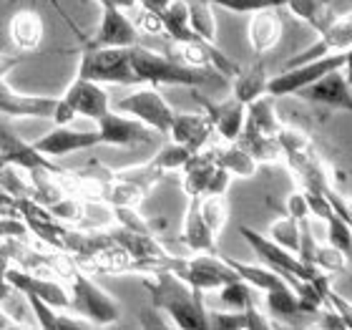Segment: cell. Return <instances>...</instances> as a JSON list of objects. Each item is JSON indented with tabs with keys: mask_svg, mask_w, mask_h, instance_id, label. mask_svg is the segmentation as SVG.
Returning a JSON list of instances; mask_svg holds the SVG:
<instances>
[{
	"mask_svg": "<svg viewBox=\"0 0 352 330\" xmlns=\"http://www.w3.org/2000/svg\"><path fill=\"white\" fill-rule=\"evenodd\" d=\"M144 287L151 295L156 310H164L171 318V325L184 330H206V308L201 302V293L184 282L171 270H156L151 278H144Z\"/></svg>",
	"mask_w": 352,
	"mask_h": 330,
	"instance_id": "6da1fadb",
	"label": "cell"
},
{
	"mask_svg": "<svg viewBox=\"0 0 352 330\" xmlns=\"http://www.w3.org/2000/svg\"><path fill=\"white\" fill-rule=\"evenodd\" d=\"M129 59H131L133 74L139 76V81H146L151 86H204L212 81V76L204 74V68H191L184 66L182 61L162 56L144 48V45L133 43L129 48Z\"/></svg>",
	"mask_w": 352,
	"mask_h": 330,
	"instance_id": "7a4b0ae2",
	"label": "cell"
},
{
	"mask_svg": "<svg viewBox=\"0 0 352 330\" xmlns=\"http://www.w3.org/2000/svg\"><path fill=\"white\" fill-rule=\"evenodd\" d=\"M68 280H71V293H68L71 300H68V308L74 310L76 316L86 318V320H91L94 325L118 323L121 305H118L103 287L96 285L86 272L74 267V270L68 272Z\"/></svg>",
	"mask_w": 352,
	"mask_h": 330,
	"instance_id": "3957f363",
	"label": "cell"
},
{
	"mask_svg": "<svg viewBox=\"0 0 352 330\" xmlns=\"http://www.w3.org/2000/svg\"><path fill=\"white\" fill-rule=\"evenodd\" d=\"M81 79L96 83H139V76L133 74L129 48H86L81 53L78 74Z\"/></svg>",
	"mask_w": 352,
	"mask_h": 330,
	"instance_id": "277c9868",
	"label": "cell"
},
{
	"mask_svg": "<svg viewBox=\"0 0 352 330\" xmlns=\"http://www.w3.org/2000/svg\"><path fill=\"white\" fill-rule=\"evenodd\" d=\"M239 232H242V237L247 240V245H250V247L259 255V260H262L267 267H272L277 275H282V278L292 285V290H297L302 282L312 280L317 272H320L317 267H307V265H302L300 260H297V255H292L289 249L279 247L274 240H270L267 235H259V232H254V229L247 227V225H242Z\"/></svg>",
	"mask_w": 352,
	"mask_h": 330,
	"instance_id": "5b68a950",
	"label": "cell"
},
{
	"mask_svg": "<svg viewBox=\"0 0 352 330\" xmlns=\"http://www.w3.org/2000/svg\"><path fill=\"white\" fill-rule=\"evenodd\" d=\"M350 63V51H340L322 56L317 61H307L300 66L285 68L282 74H277L274 79H267V96L277 99V96H292L297 91H302L305 86L315 83L317 79H322L324 74H330L335 68L347 66Z\"/></svg>",
	"mask_w": 352,
	"mask_h": 330,
	"instance_id": "8992f818",
	"label": "cell"
},
{
	"mask_svg": "<svg viewBox=\"0 0 352 330\" xmlns=\"http://www.w3.org/2000/svg\"><path fill=\"white\" fill-rule=\"evenodd\" d=\"M116 106H118V111H124V114H129V116H133V118H139L141 124H146L151 132L169 134L174 109H171L169 101L164 99L162 91L156 86L136 88L133 94L124 96Z\"/></svg>",
	"mask_w": 352,
	"mask_h": 330,
	"instance_id": "52a82bcc",
	"label": "cell"
},
{
	"mask_svg": "<svg viewBox=\"0 0 352 330\" xmlns=\"http://www.w3.org/2000/svg\"><path fill=\"white\" fill-rule=\"evenodd\" d=\"M176 275L184 280V282H189L194 290L199 293H204V290H217V287L227 285L232 280H236V275L229 262L224 257H217V255H197L191 257V260H184L179 262V270Z\"/></svg>",
	"mask_w": 352,
	"mask_h": 330,
	"instance_id": "ba28073f",
	"label": "cell"
},
{
	"mask_svg": "<svg viewBox=\"0 0 352 330\" xmlns=\"http://www.w3.org/2000/svg\"><path fill=\"white\" fill-rule=\"evenodd\" d=\"M98 3H101V25L88 41V48H131L139 41L136 23L111 0H98Z\"/></svg>",
	"mask_w": 352,
	"mask_h": 330,
	"instance_id": "9c48e42d",
	"label": "cell"
},
{
	"mask_svg": "<svg viewBox=\"0 0 352 330\" xmlns=\"http://www.w3.org/2000/svg\"><path fill=\"white\" fill-rule=\"evenodd\" d=\"M347 66H340L335 71H330V74H324L315 83H309L302 91H297V96H302V99H307L312 103H322L327 109L352 111V91H350Z\"/></svg>",
	"mask_w": 352,
	"mask_h": 330,
	"instance_id": "30bf717a",
	"label": "cell"
},
{
	"mask_svg": "<svg viewBox=\"0 0 352 330\" xmlns=\"http://www.w3.org/2000/svg\"><path fill=\"white\" fill-rule=\"evenodd\" d=\"M0 152L6 154L8 162L25 169V172L48 169V172H56V174H66V169H60L58 164H56V159H48V156L41 154L30 141L21 139V134L13 132V126L6 124L3 118H0Z\"/></svg>",
	"mask_w": 352,
	"mask_h": 330,
	"instance_id": "8fae6325",
	"label": "cell"
},
{
	"mask_svg": "<svg viewBox=\"0 0 352 330\" xmlns=\"http://www.w3.org/2000/svg\"><path fill=\"white\" fill-rule=\"evenodd\" d=\"M350 45H352V18L350 13H342L320 33V41H315L309 48L300 51L297 56H292L285 63V68L300 66V63H307V61H317L322 59V56H330V53L350 51Z\"/></svg>",
	"mask_w": 352,
	"mask_h": 330,
	"instance_id": "7c38bea8",
	"label": "cell"
},
{
	"mask_svg": "<svg viewBox=\"0 0 352 330\" xmlns=\"http://www.w3.org/2000/svg\"><path fill=\"white\" fill-rule=\"evenodd\" d=\"M96 132L101 136V144H113V147H131V144H148L154 141V132L139 118L121 116L113 111H106L101 118H96Z\"/></svg>",
	"mask_w": 352,
	"mask_h": 330,
	"instance_id": "4fadbf2b",
	"label": "cell"
},
{
	"mask_svg": "<svg viewBox=\"0 0 352 330\" xmlns=\"http://www.w3.org/2000/svg\"><path fill=\"white\" fill-rule=\"evenodd\" d=\"M6 282L10 285V290H18L23 295H38L41 300H45L53 308H68V300H71L68 290L60 282L41 278V275L25 270V267L10 265L6 270Z\"/></svg>",
	"mask_w": 352,
	"mask_h": 330,
	"instance_id": "5bb4252c",
	"label": "cell"
},
{
	"mask_svg": "<svg viewBox=\"0 0 352 330\" xmlns=\"http://www.w3.org/2000/svg\"><path fill=\"white\" fill-rule=\"evenodd\" d=\"M30 144L41 154L48 156V159H58V156L74 154V152H86V149L98 147L101 136H98V132H78V129H71L66 124V126H56L45 136L30 141Z\"/></svg>",
	"mask_w": 352,
	"mask_h": 330,
	"instance_id": "9a60e30c",
	"label": "cell"
},
{
	"mask_svg": "<svg viewBox=\"0 0 352 330\" xmlns=\"http://www.w3.org/2000/svg\"><path fill=\"white\" fill-rule=\"evenodd\" d=\"M56 111V99L51 96H25L8 86L0 79V116L8 118H51Z\"/></svg>",
	"mask_w": 352,
	"mask_h": 330,
	"instance_id": "2e32d148",
	"label": "cell"
},
{
	"mask_svg": "<svg viewBox=\"0 0 352 330\" xmlns=\"http://www.w3.org/2000/svg\"><path fill=\"white\" fill-rule=\"evenodd\" d=\"M194 99H197L201 106H204V114L206 118L212 121V129L217 134H219L224 141H236L239 139V134H242V126H244V106L239 99H227V101L221 103H214L209 101V99H204V96H199L197 91H194Z\"/></svg>",
	"mask_w": 352,
	"mask_h": 330,
	"instance_id": "e0dca14e",
	"label": "cell"
},
{
	"mask_svg": "<svg viewBox=\"0 0 352 330\" xmlns=\"http://www.w3.org/2000/svg\"><path fill=\"white\" fill-rule=\"evenodd\" d=\"M63 99L71 103V109L76 111V116H86V118H94V121L101 118L103 114L111 109L109 94L103 91L101 83L88 81V79H81V76H76L74 83L66 88Z\"/></svg>",
	"mask_w": 352,
	"mask_h": 330,
	"instance_id": "ac0fdd59",
	"label": "cell"
},
{
	"mask_svg": "<svg viewBox=\"0 0 352 330\" xmlns=\"http://www.w3.org/2000/svg\"><path fill=\"white\" fill-rule=\"evenodd\" d=\"M212 121L206 118L204 111L199 114H184V111H174V118H171L169 126V136L176 144H184L191 154L204 149V144L212 136Z\"/></svg>",
	"mask_w": 352,
	"mask_h": 330,
	"instance_id": "d6986e66",
	"label": "cell"
},
{
	"mask_svg": "<svg viewBox=\"0 0 352 330\" xmlns=\"http://www.w3.org/2000/svg\"><path fill=\"white\" fill-rule=\"evenodd\" d=\"M8 33H10V41L18 51H36L38 45L43 43V18L38 10H18L8 21Z\"/></svg>",
	"mask_w": 352,
	"mask_h": 330,
	"instance_id": "ffe728a7",
	"label": "cell"
},
{
	"mask_svg": "<svg viewBox=\"0 0 352 330\" xmlns=\"http://www.w3.org/2000/svg\"><path fill=\"white\" fill-rule=\"evenodd\" d=\"M282 18H279L277 10H259V13H252L250 21V45L254 53H267L272 51L274 45L279 43L282 38Z\"/></svg>",
	"mask_w": 352,
	"mask_h": 330,
	"instance_id": "44dd1931",
	"label": "cell"
},
{
	"mask_svg": "<svg viewBox=\"0 0 352 330\" xmlns=\"http://www.w3.org/2000/svg\"><path fill=\"white\" fill-rule=\"evenodd\" d=\"M282 129L277 118V111L272 106V99L267 94L254 99V101L247 103L244 109V126L242 134H270V136H277V132Z\"/></svg>",
	"mask_w": 352,
	"mask_h": 330,
	"instance_id": "7402d4cb",
	"label": "cell"
},
{
	"mask_svg": "<svg viewBox=\"0 0 352 330\" xmlns=\"http://www.w3.org/2000/svg\"><path fill=\"white\" fill-rule=\"evenodd\" d=\"M184 245L194 252H214V243L217 237L209 232V227L201 220L199 212V197H189V207H186V217H184V229H182Z\"/></svg>",
	"mask_w": 352,
	"mask_h": 330,
	"instance_id": "603a6c76",
	"label": "cell"
},
{
	"mask_svg": "<svg viewBox=\"0 0 352 330\" xmlns=\"http://www.w3.org/2000/svg\"><path fill=\"white\" fill-rule=\"evenodd\" d=\"M109 237L121 249H126L131 260H144V257L166 255V249L156 243V237L151 235V232H133V229L118 227V229H113V232H109Z\"/></svg>",
	"mask_w": 352,
	"mask_h": 330,
	"instance_id": "cb8c5ba5",
	"label": "cell"
},
{
	"mask_svg": "<svg viewBox=\"0 0 352 330\" xmlns=\"http://www.w3.org/2000/svg\"><path fill=\"white\" fill-rule=\"evenodd\" d=\"M212 152L214 164L224 167L232 176H252L257 172V162L252 159V154L244 147H239L236 141H227V147H214Z\"/></svg>",
	"mask_w": 352,
	"mask_h": 330,
	"instance_id": "d4e9b609",
	"label": "cell"
},
{
	"mask_svg": "<svg viewBox=\"0 0 352 330\" xmlns=\"http://www.w3.org/2000/svg\"><path fill=\"white\" fill-rule=\"evenodd\" d=\"M285 8H289V13L294 18L309 23L317 33H322L338 18L335 8H332V0H287Z\"/></svg>",
	"mask_w": 352,
	"mask_h": 330,
	"instance_id": "484cf974",
	"label": "cell"
},
{
	"mask_svg": "<svg viewBox=\"0 0 352 330\" xmlns=\"http://www.w3.org/2000/svg\"><path fill=\"white\" fill-rule=\"evenodd\" d=\"M184 192L189 194V197H201L204 194V187H206V179L212 174L214 169V159H212V152H194L189 156V162L184 164Z\"/></svg>",
	"mask_w": 352,
	"mask_h": 330,
	"instance_id": "4316f807",
	"label": "cell"
},
{
	"mask_svg": "<svg viewBox=\"0 0 352 330\" xmlns=\"http://www.w3.org/2000/svg\"><path fill=\"white\" fill-rule=\"evenodd\" d=\"M264 94H267V68H264V63H254L247 71H239L234 76V94L232 96L239 99L244 106Z\"/></svg>",
	"mask_w": 352,
	"mask_h": 330,
	"instance_id": "83f0119b",
	"label": "cell"
},
{
	"mask_svg": "<svg viewBox=\"0 0 352 330\" xmlns=\"http://www.w3.org/2000/svg\"><path fill=\"white\" fill-rule=\"evenodd\" d=\"M186 10H189V28L194 36L206 41V43H217V18L212 13V0H184Z\"/></svg>",
	"mask_w": 352,
	"mask_h": 330,
	"instance_id": "f1b7e54d",
	"label": "cell"
},
{
	"mask_svg": "<svg viewBox=\"0 0 352 330\" xmlns=\"http://www.w3.org/2000/svg\"><path fill=\"white\" fill-rule=\"evenodd\" d=\"M144 197H146L144 187L129 182V179H118V176H111L103 189V202L111 207H136L139 209Z\"/></svg>",
	"mask_w": 352,
	"mask_h": 330,
	"instance_id": "f546056e",
	"label": "cell"
},
{
	"mask_svg": "<svg viewBox=\"0 0 352 330\" xmlns=\"http://www.w3.org/2000/svg\"><path fill=\"white\" fill-rule=\"evenodd\" d=\"M162 23H164V36H169L171 41H189L197 38L194 30L189 28V10L184 0H171L169 6L162 10Z\"/></svg>",
	"mask_w": 352,
	"mask_h": 330,
	"instance_id": "4dcf8cb0",
	"label": "cell"
},
{
	"mask_svg": "<svg viewBox=\"0 0 352 330\" xmlns=\"http://www.w3.org/2000/svg\"><path fill=\"white\" fill-rule=\"evenodd\" d=\"M199 212H201V220L209 227L214 237H219V232L224 229L229 220V202L224 194H201L199 197Z\"/></svg>",
	"mask_w": 352,
	"mask_h": 330,
	"instance_id": "1f68e13d",
	"label": "cell"
},
{
	"mask_svg": "<svg viewBox=\"0 0 352 330\" xmlns=\"http://www.w3.org/2000/svg\"><path fill=\"white\" fill-rule=\"evenodd\" d=\"M229 262V267L239 275L242 280H247L252 287H257L259 293H264V290H270V287L279 285L282 282V275H277V272L272 270V267H257V265H250V262H239V260H232V257H224Z\"/></svg>",
	"mask_w": 352,
	"mask_h": 330,
	"instance_id": "d6a6232c",
	"label": "cell"
},
{
	"mask_svg": "<svg viewBox=\"0 0 352 330\" xmlns=\"http://www.w3.org/2000/svg\"><path fill=\"white\" fill-rule=\"evenodd\" d=\"M264 298H267V308H270V316L277 318H289L300 313V305H297V293L292 290V285L282 280L279 285L264 290Z\"/></svg>",
	"mask_w": 352,
	"mask_h": 330,
	"instance_id": "836d02e7",
	"label": "cell"
},
{
	"mask_svg": "<svg viewBox=\"0 0 352 330\" xmlns=\"http://www.w3.org/2000/svg\"><path fill=\"white\" fill-rule=\"evenodd\" d=\"M209 43L201 38H189V41H174L171 43V59L182 61L184 66L191 68H206L209 66V53H206Z\"/></svg>",
	"mask_w": 352,
	"mask_h": 330,
	"instance_id": "e575fe53",
	"label": "cell"
},
{
	"mask_svg": "<svg viewBox=\"0 0 352 330\" xmlns=\"http://www.w3.org/2000/svg\"><path fill=\"white\" fill-rule=\"evenodd\" d=\"M0 189L10 194L13 199L21 197H33V184L25 169L15 167V164H6L0 169Z\"/></svg>",
	"mask_w": 352,
	"mask_h": 330,
	"instance_id": "d590c367",
	"label": "cell"
},
{
	"mask_svg": "<svg viewBox=\"0 0 352 330\" xmlns=\"http://www.w3.org/2000/svg\"><path fill=\"white\" fill-rule=\"evenodd\" d=\"M113 222V212H111V205L101 202V199H88L81 207V217H78V227L88 229V232H96V229H106Z\"/></svg>",
	"mask_w": 352,
	"mask_h": 330,
	"instance_id": "8d00e7d4",
	"label": "cell"
},
{
	"mask_svg": "<svg viewBox=\"0 0 352 330\" xmlns=\"http://www.w3.org/2000/svg\"><path fill=\"white\" fill-rule=\"evenodd\" d=\"M219 290V298L224 305H229V308L234 310H244L247 305H252V302H257V287H252L247 280L236 278L232 280V282H227V285L217 287Z\"/></svg>",
	"mask_w": 352,
	"mask_h": 330,
	"instance_id": "74e56055",
	"label": "cell"
},
{
	"mask_svg": "<svg viewBox=\"0 0 352 330\" xmlns=\"http://www.w3.org/2000/svg\"><path fill=\"white\" fill-rule=\"evenodd\" d=\"M270 240L279 245V247L289 249L292 255H297V247H300V222L287 214L285 220L272 222L270 227Z\"/></svg>",
	"mask_w": 352,
	"mask_h": 330,
	"instance_id": "f35d334b",
	"label": "cell"
},
{
	"mask_svg": "<svg viewBox=\"0 0 352 330\" xmlns=\"http://www.w3.org/2000/svg\"><path fill=\"white\" fill-rule=\"evenodd\" d=\"M113 176H118V179H129V182L139 184V187H144V189L148 192L159 179H162L164 172L156 167L154 162H146V164H139V167L118 169V172H113Z\"/></svg>",
	"mask_w": 352,
	"mask_h": 330,
	"instance_id": "ab89813d",
	"label": "cell"
},
{
	"mask_svg": "<svg viewBox=\"0 0 352 330\" xmlns=\"http://www.w3.org/2000/svg\"><path fill=\"white\" fill-rule=\"evenodd\" d=\"M277 141L282 147V154L287 156H297V154H309L312 152V141L305 132L300 129H289V126H282L277 132Z\"/></svg>",
	"mask_w": 352,
	"mask_h": 330,
	"instance_id": "60d3db41",
	"label": "cell"
},
{
	"mask_svg": "<svg viewBox=\"0 0 352 330\" xmlns=\"http://www.w3.org/2000/svg\"><path fill=\"white\" fill-rule=\"evenodd\" d=\"M324 225H327V240H330L332 247H338L342 255H350V247H352L350 222H345L342 217L330 212L324 217Z\"/></svg>",
	"mask_w": 352,
	"mask_h": 330,
	"instance_id": "b9f144b4",
	"label": "cell"
},
{
	"mask_svg": "<svg viewBox=\"0 0 352 330\" xmlns=\"http://www.w3.org/2000/svg\"><path fill=\"white\" fill-rule=\"evenodd\" d=\"M212 6H219L229 13H259V10H279L287 6V0H212Z\"/></svg>",
	"mask_w": 352,
	"mask_h": 330,
	"instance_id": "7bdbcfd3",
	"label": "cell"
},
{
	"mask_svg": "<svg viewBox=\"0 0 352 330\" xmlns=\"http://www.w3.org/2000/svg\"><path fill=\"white\" fill-rule=\"evenodd\" d=\"M189 156H191V152L184 144H176V141H171V144H166V147L159 152V154L151 159V162L156 164V167L162 169L164 174L166 172H174V169H182L184 164L189 162Z\"/></svg>",
	"mask_w": 352,
	"mask_h": 330,
	"instance_id": "ee69618b",
	"label": "cell"
},
{
	"mask_svg": "<svg viewBox=\"0 0 352 330\" xmlns=\"http://www.w3.org/2000/svg\"><path fill=\"white\" fill-rule=\"evenodd\" d=\"M347 265V255H342L338 247H332V245H327V247H317L315 252V267L322 272H340L345 270Z\"/></svg>",
	"mask_w": 352,
	"mask_h": 330,
	"instance_id": "f6af8a7d",
	"label": "cell"
},
{
	"mask_svg": "<svg viewBox=\"0 0 352 330\" xmlns=\"http://www.w3.org/2000/svg\"><path fill=\"white\" fill-rule=\"evenodd\" d=\"M209 328L219 330H247V318L244 310H234V313H206Z\"/></svg>",
	"mask_w": 352,
	"mask_h": 330,
	"instance_id": "bcb514c9",
	"label": "cell"
},
{
	"mask_svg": "<svg viewBox=\"0 0 352 330\" xmlns=\"http://www.w3.org/2000/svg\"><path fill=\"white\" fill-rule=\"evenodd\" d=\"M81 207L83 202H78L76 197H60L58 202H53V205H48V212L56 217V220H66V222H78V217H81Z\"/></svg>",
	"mask_w": 352,
	"mask_h": 330,
	"instance_id": "7dc6e473",
	"label": "cell"
},
{
	"mask_svg": "<svg viewBox=\"0 0 352 330\" xmlns=\"http://www.w3.org/2000/svg\"><path fill=\"white\" fill-rule=\"evenodd\" d=\"M25 300L30 302V308H33V313H36V320L38 325L43 330H56V308L53 305H48L45 300H41L38 295H25Z\"/></svg>",
	"mask_w": 352,
	"mask_h": 330,
	"instance_id": "c3c4849f",
	"label": "cell"
},
{
	"mask_svg": "<svg viewBox=\"0 0 352 330\" xmlns=\"http://www.w3.org/2000/svg\"><path fill=\"white\" fill-rule=\"evenodd\" d=\"M30 235L28 225L23 220H15V214H3L0 217V237L3 240H25Z\"/></svg>",
	"mask_w": 352,
	"mask_h": 330,
	"instance_id": "681fc988",
	"label": "cell"
},
{
	"mask_svg": "<svg viewBox=\"0 0 352 330\" xmlns=\"http://www.w3.org/2000/svg\"><path fill=\"white\" fill-rule=\"evenodd\" d=\"M317 316V320H315V328H320V330H347L350 328V320H345V318L340 316L338 310H317L315 313Z\"/></svg>",
	"mask_w": 352,
	"mask_h": 330,
	"instance_id": "f907efd6",
	"label": "cell"
},
{
	"mask_svg": "<svg viewBox=\"0 0 352 330\" xmlns=\"http://www.w3.org/2000/svg\"><path fill=\"white\" fill-rule=\"evenodd\" d=\"M229 182H232V174H229L224 167L214 164L212 174H209V179H206L204 194H224V192L229 189Z\"/></svg>",
	"mask_w": 352,
	"mask_h": 330,
	"instance_id": "816d5d0a",
	"label": "cell"
},
{
	"mask_svg": "<svg viewBox=\"0 0 352 330\" xmlns=\"http://www.w3.org/2000/svg\"><path fill=\"white\" fill-rule=\"evenodd\" d=\"M136 28L144 30V33H159L164 36V23H162V13H156V10H148V8H141V15L139 21H136Z\"/></svg>",
	"mask_w": 352,
	"mask_h": 330,
	"instance_id": "f5cc1de1",
	"label": "cell"
},
{
	"mask_svg": "<svg viewBox=\"0 0 352 330\" xmlns=\"http://www.w3.org/2000/svg\"><path fill=\"white\" fill-rule=\"evenodd\" d=\"M244 318H247V330H270V328H277L274 320L264 316L262 310L257 308V302H252L244 308Z\"/></svg>",
	"mask_w": 352,
	"mask_h": 330,
	"instance_id": "db71d44e",
	"label": "cell"
},
{
	"mask_svg": "<svg viewBox=\"0 0 352 330\" xmlns=\"http://www.w3.org/2000/svg\"><path fill=\"white\" fill-rule=\"evenodd\" d=\"M13 249H10V245H8V240L3 245H0V305H3V300H6L8 290H10V285L6 282V270L13 265Z\"/></svg>",
	"mask_w": 352,
	"mask_h": 330,
	"instance_id": "11a10c76",
	"label": "cell"
},
{
	"mask_svg": "<svg viewBox=\"0 0 352 330\" xmlns=\"http://www.w3.org/2000/svg\"><path fill=\"white\" fill-rule=\"evenodd\" d=\"M287 214L294 217L297 222L309 217V207H307V199H305V192H292V194L287 197Z\"/></svg>",
	"mask_w": 352,
	"mask_h": 330,
	"instance_id": "9f6ffc18",
	"label": "cell"
},
{
	"mask_svg": "<svg viewBox=\"0 0 352 330\" xmlns=\"http://www.w3.org/2000/svg\"><path fill=\"white\" fill-rule=\"evenodd\" d=\"M83 328H96L91 320L81 316H66V313H58L56 316V330H83Z\"/></svg>",
	"mask_w": 352,
	"mask_h": 330,
	"instance_id": "6f0895ef",
	"label": "cell"
},
{
	"mask_svg": "<svg viewBox=\"0 0 352 330\" xmlns=\"http://www.w3.org/2000/svg\"><path fill=\"white\" fill-rule=\"evenodd\" d=\"M76 118V111L71 109V103L60 96V99H56V111H53V121H56V126H66L71 124Z\"/></svg>",
	"mask_w": 352,
	"mask_h": 330,
	"instance_id": "680465c9",
	"label": "cell"
},
{
	"mask_svg": "<svg viewBox=\"0 0 352 330\" xmlns=\"http://www.w3.org/2000/svg\"><path fill=\"white\" fill-rule=\"evenodd\" d=\"M18 56H6V53H0V79H6L15 66H18Z\"/></svg>",
	"mask_w": 352,
	"mask_h": 330,
	"instance_id": "91938a15",
	"label": "cell"
},
{
	"mask_svg": "<svg viewBox=\"0 0 352 330\" xmlns=\"http://www.w3.org/2000/svg\"><path fill=\"white\" fill-rule=\"evenodd\" d=\"M169 3H171V0H139L141 8H148V10H156V13H162Z\"/></svg>",
	"mask_w": 352,
	"mask_h": 330,
	"instance_id": "94428289",
	"label": "cell"
},
{
	"mask_svg": "<svg viewBox=\"0 0 352 330\" xmlns=\"http://www.w3.org/2000/svg\"><path fill=\"white\" fill-rule=\"evenodd\" d=\"M10 328H18V320H13L6 310L0 308V330H10Z\"/></svg>",
	"mask_w": 352,
	"mask_h": 330,
	"instance_id": "6125c7cd",
	"label": "cell"
},
{
	"mask_svg": "<svg viewBox=\"0 0 352 330\" xmlns=\"http://www.w3.org/2000/svg\"><path fill=\"white\" fill-rule=\"evenodd\" d=\"M113 6H118L121 10H131V8L139 6V0H111Z\"/></svg>",
	"mask_w": 352,
	"mask_h": 330,
	"instance_id": "be15d7a7",
	"label": "cell"
},
{
	"mask_svg": "<svg viewBox=\"0 0 352 330\" xmlns=\"http://www.w3.org/2000/svg\"><path fill=\"white\" fill-rule=\"evenodd\" d=\"M6 164H10V162H8V159H6V154H3V152H0V169L6 167Z\"/></svg>",
	"mask_w": 352,
	"mask_h": 330,
	"instance_id": "e7e4bbea",
	"label": "cell"
},
{
	"mask_svg": "<svg viewBox=\"0 0 352 330\" xmlns=\"http://www.w3.org/2000/svg\"><path fill=\"white\" fill-rule=\"evenodd\" d=\"M8 3H10V6H15V3H21V0H8Z\"/></svg>",
	"mask_w": 352,
	"mask_h": 330,
	"instance_id": "03108f58",
	"label": "cell"
}]
</instances>
